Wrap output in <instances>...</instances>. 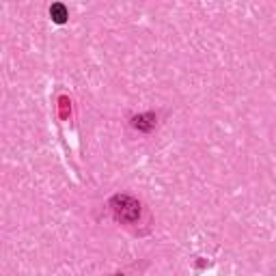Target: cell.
Returning <instances> with one entry per match:
<instances>
[{
  "mask_svg": "<svg viewBox=\"0 0 276 276\" xmlns=\"http://www.w3.org/2000/svg\"><path fill=\"white\" fill-rule=\"evenodd\" d=\"M50 17L54 19L56 24H65L67 22V6H65L63 2H54L50 6Z\"/></svg>",
  "mask_w": 276,
  "mask_h": 276,
  "instance_id": "1",
  "label": "cell"
}]
</instances>
